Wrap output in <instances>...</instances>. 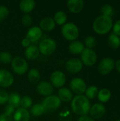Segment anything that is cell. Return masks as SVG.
Segmentation results:
<instances>
[{
	"label": "cell",
	"mask_w": 120,
	"mask_h": 121,
	"mask_svg": "<svg viewBox=\"0 0 120 121\" xmlns=\"http://www.w3.org/2000/svg\"><path fill=\"white\" fill-rule=\"evenodd\" d=\"M72 111L76 115L86 116L90 111L91 104L89 99L85 95H76L71 103Z\"/></svg>",
	"instance_id": "obj_1"
},
{
	"label": "cell",
	"mask_w": 120,
	"mask_h": 121,
	"mask_svg": "<svg viewBox=\"0 0 120 121\" xmlns=\"http://www.w3.org/2000/svg\"><path fill=\"white\" fill-rule=\"evenodd\" d=\"M112 27V20L111 17L100 15L98 16L93 23V28L95 33L100 35L108 33Z\"/></svg>",
	"instance_id": "obj_2"
},
{
	"label": "cell",
	"mask_w": 120,
	"mask_h": 121,
	"mask_svg": "<svg viewBox=\"0 0 120 121\" xmlns=\"http://www.w3.org/2000/svg\"><path fill=\"white\" fill-rule=\"evenodd\" d=\"M63 37L69 41L76 40L79 35V30L76 25L74 23L69 22L66 23L62 26L61 29Z\"/></svg>",
	"instance_id": "obj_3"
},
{
	"label": "cell",
	"mask_w": 120,
	"mask_h": 121,
	"mask_svg": "<svg viewBox=\"0 0 120 121\" xmlns=\"http://www.w3.org/2000/svg\"><path fill=\"white\" fill-rule=\"evenodd\" d=\"M40 53L43 55H50L57 49V43L52 38H45L40 41L38 45Z\"/></svg>",
	"instance_id": "obj_4"
},
{
	"label": "cell",
	"mask_w": 120,
	"mask_h": 121,
	"mask_svg": "<svg viewBox=\"0 0 120 121\" xmlns=\"http://www.w3.org/2000/svg\"><path fill=\"white\" fill-rule=\"evenodd\" d=\"M61 101L56 95H51L45 97L41 104L45 108V112L50 113L57 110L61 106Z\"/></svg>",
	"instance_id": "obj_5"
},
{
	"label": "cell",
	"mask_w": 120,
	"mask_h": 121,
	"mask_svg": "<svg viewBox=\"0 0 120 121\" xmlns=\"http://www.w3.org/2000/svg\"><path fill=\"white\" fill-rule=\"evenodd\" d=\"M11 67L16 74L22 75L27 72L28 69V64L23 57H16L12 60Z\"/></svg>",
	"instance_id": "obj_6"
},
{
	"label": "cell",
	"mask_w": 120,
	"mask_h": 121,
	"mask_svg": "<svg viewBox=\"0 0 120 121\" xmlns=\"http://www.w3.org/2000/svg\"><path fill=\"white\" fill-rule=\"evenodd\" d=\"M81 61L86 66H93L97 62V54L93 49L85 48L81 54Z\"/></svg>",
	"instance_id": "obj_7"
},
{
	"label": "cell",
	"mask_w": 120,
	"mask_h": 121,
	"mask_svg": "<svg viewBox=\"0 0 120 121\" xmlns=\"http://www.w3.org/2000/svg\"><path fill=\"white\" fill-rule=\"evenodd\" d=\"M70 88L71 89V91L77 95H83V94L85 93L87 86L83 79L80 77H75L70 82Z\"/></svg>",
	"instance_id": "obj_8"
},
{
	"label": "cell",
	"mask_w": 120,
	"mask_h": 121,
	"mask_svg": "<svg viewBox=\"0 0 120 121\" xmlns=\"http://www.w3.org/2000/svg\"><path fill=\"white\" fill-rule=\"evenodd\" d=\"M50 82L52 86L60 89L63 87L66 83V76L62 71H54L50 75Z\"/></svg>",
	"instance_id": "obj_9"
},
{
	"label": "cell",
	"mask_w": 120,
	"mask_h": 121,
	"mask_svg": "<svg viewBox=\"0 0 120 121\" xmlns=\"http://www.w3.org/2000/svg\"><path fill=\"white\" fill-rule=\"evenodd\" d=\"M115 62L113 59L110 57L103 58L99 63L98 71L103 75L108 74L115 68Z\"/></svg>",
	"instance_id": "obj_10"
},
{
	"label": "cell",
	"mask_w": 120,
	"mask_h": 121,
	"mask_svg": "<svg viewBox=\"0 0 120 121\" xmlns=\"http://www.w3.org/2000/svg\"><path fill=\"white\" fill-rule=\"evenodd\" d=\"M65 67L68 72L71 74H76L81 71L83 68V63L81 60L78 58H72L66 62Z\"/></svg>",
	"instance_id": "obj_11"
},
{
	"label": "cell",
	"mask_w": 120,
	"mask_h": 121,
	"mask_svg": "<svg viewBox=\"0 0 120 121\" xmlns=\"http://www.w3.org/2000/svg\"><path fill=\"white\" fill-rule=\"evenodd\" d=\"M14 82L13 74L8 70L0 69V86L7 88L11 86Z\"/></svg>",
	"instance_id": "obj_12"
},
{
	"label": "cell",
	"mask_w": 120,
	"mask_h": 121,
	"mask_svg": "<svg viewBox=\"0 0 120 121\" xmlns=\"http://www.w3.org/2000/svg\"><path fill=\"white\" fill-rule=\"evenodd\" d=\"M89 113L92 118L98 119L103 117L106 113V108L102 104L97 103L91 106Z\"/></svg>",
	"instance_id": "obj_13"
},
{
	"label": "cell",
	"mask_w": 120,
	"mask_h": 121,
	"mask_svg": "<svg viewBox=\"0 0 120 121\" xmlns=\"http://www.w3.org/2000/svg\"><path fill=\"white\" fill-rule=\"evenodd\" d=\"M36 91L40 95L47 97L52 95L54 91V89L50 83L47 82H41L37 85Z\"/></svg>",
	"instance_id": "obj_14"
},
{
	"label": "cell",
	"mask_w": 120,
	"mask_h": 121,
	"mask_svg": "<svg viewBox=\"0 0 120 121\" xmlns=\"http://www.w3.org/2000/svg\"><path fill=\"white\" fill-rule=\"evenodd\" d=\"M42 35V30L38 26H33L27 32L26 37L31 43L37 42Z\"/></svg>",
	"instance_id": "obj_15"
},
{
	"label": "cell",
	"mask_w": 120,
	"mask_h": 121,
	"mask_svg": "<svg viewBox=\"0 0 120 121\" xmlns=\"http://www.w3.org/2000/svg\"><path fill=\"white\" fill-rule=\"evenodd\" d=\"M69 11L73 13H80L84 6V2L83 0H69L66 3Z\"/></svg>",
	"instance_id": "obj_16"
},
{
	"label": "cell",
	"mask_w": 120,
	"mask_h": 121,
	"mask_svg": "<svg viewBox=\"0 0 120 121\" xmlns=\"http://www.w3.org/2000/svg\"><path fill=\"white\" fill-rule=\"evenodd\" d=\"M30 114L28 109L19 107L13 115V121H30Z\"/></svg>",
	"instance_id": "obj_17"
},
{
	"label": "cell",
	"mask_w": 120,
	"mask_h": 121,
	"mask_svg": "<svg viewBox=\"0 0 120 121\" xmlns=\"http://www.w3.org/2000/svg\"><path fill=\"white\" fill-rule=\"evenodd\" d=\"M58 98L63 102H69L73 99V92L68 88L62 87L58 91Z\"/></svg>",
	"instance_id": "obj_18"
},
{
	"label": "cell",
	"mask_w": 120,
	"mask_h": 121,
	"mask_svg": "<svg viewBox=\"0 0 120 121\" xmlns=\"http://www.w3.org/2000/svg\"><path fill=\"white\" fill-rule=\"evenodd\" d=\"M56 23L54 19L51 17H45L40 22V28L45 31H51L54 29Z\"/></svg>",
	"instance_id": "obj_19"
},
{
	"label": "cell",
	"mask_w": 120,
	"mask_h": 121,
	"mask_svg": "<svg viewBox=\"0 0 120 121\" xmlns=\"http://www.w3.org/2000/svg\"><path fill=\"white\" fill-rule=\"evenodd\" d=\"M35 7V2L33 0H22L19 4L21 11L25 13L29 14Z\"/></svg>",
	"instance_id": "obj_20"
},
{
	"label": "cell",
	"mask_w": 120,
	"mask_h": 121,
	"mask_svg": "<svg viewBox=\"0 0 120 121\" xmlns=\"http://www.w3.org/2000/svg\"><path fill=\"white\" fill-rule=\"evenodd\" d=\"M40 55V51L38 47L35 45H30L25 50V56L28 60H34L37 59Z\"/></svg>",
	"instance_id": "obj_21"
},
{
	"label": "cell",
	"mask_w": 120,
	"mask_h": 121,
	"mask_svg": "<svg viewBox=\"0 0 120 121\" xmlns=\"http://www.w3.org/2000/svg\"><path fill=\"white\" fill-rule=\"evenodd\" d=\"M85 49L84 45L82 42L79 40L72 41L69 45V51L74 55L81 54V52Z\"/></svg>",
	"instance_id": "obj_22"
},
{
	"label": "cell",
	"mask_w": 120,
	"mask_h": 121,
	"mask_svg": "<svg viewBox=\"0 0 120 121\" xmlns=\"http://www.w3.org/2000/svg\"><path fill=\"white\" fill-rule=\"evenodd\" d=\"M21 97L18 94L11 93L8 96V105L12 106L15 108H18L21 105Z\"/></svg>",
	"instance_id": "obj_23"
},
{
	"label": "cell",
	"mask_w": 120,
	"mask_h": 121,
	"mask_svg": "<svg viewBox=\"0 0 120 121\" xmlns=\"http://www.w3.org/2000/svg\"><path fill=\"white\" fill-rule=\"evenodd\" d=\"M28 79L30 83L37 84L40 79V74L39 70L35 68L30 69L28 73Z\"/></svg>",
	"instance_id": "obj_24"
},
{
	"label": "cell",
	"mask_w": 120,
	"mask_h": 121,
	"mask_svg": "<svg viewBox=\"0 0 120 121\" xmlns=\"http://www.w3.org/2000/svg\"><path fill=\"white\" fill-rule=\"evenodd\" d=\"M111 91L108 89H102L98 91V99L102 103L108 102L111 98Z\"/></svg>",
	"instance_id": "obj_25"
},
{
	"label": "cell",
	"mask_w": 120,
	"mask_h": 121,
	"mask_svg": "<svg viewBox=\"0 0 120 121\" xmlns=\"http://www.w3.org/2000/svg\"><path fill=\"white\" fill-rule=\"evenodd\" d=\"M53 19L56 24L59 26H63L66 23L67 21V16L65 13V12L62 11H59L55 13Z\"/></svg>",
	"instance_id": "obj_26"
},
{
	"label": "cell",
	"mask_w": 120,
	"mask_h": 121,
	"mask_svg": "<svg viewBox=\"0 0 120 121\" xmlns=\"http://www.w3.org/2000/svg\"><path fill=\"white\" fill-rule=\"evenodd\" d=\"M45 113V108L40 104H36L31 106L30 113L35 117H39Z\"/></svg>",
	"instance_id": "obj_27"
},
{
	"label": "cell",
	"mask_w": 120,
	"mask_h": 121,
	"mask_svg": "<svg viewBox=\"0 0 120 121\" xmlns=\"http://www.w3.org/2000/svg\"><path fill=\"white\" fill-rule=\"evenodd\" d=\"M108 44L114 49H117L120 46V38L117 35L112 33L108 37Z\"/></svg>",
	"instance_id": "obj_28"
},
{
	"label": "cell",
	"mask_w": 120,
	"mask_h": 121,
	"mask_svg": "<svg viewBox=\"0 0 120 121\" xmlns=\"http://www.w3.org/2000/svg\"><path fill=\"white\" fill-rule=\"evenodd\" d=\"M98 91H99V90H98V87L93 85V86H91L86 89V90L85 91V93H86L85 96L88 99H93L98 96Z\"/></svg>",
	"instance_id": "obj_29"
},
{
	"label": "cell",
	"mask_w": 120,
	"mask_h": 121,
	"mask_svg": "<svg viewBox=\"0 0 120 121\" xmlns=\"http://www.w3.org/2000/svg\"><path fill=\"white\" fill-rule=\"evenodd\" d=\"M100 11H101L102 15L111 17L114 13V9L112 6V5L109 4H105L101 7Z\"/></svg>",
	"instance_id": "obj_30"
},
{
	"label": "cell",
	"mask_w": 120,
	"mask_h": 121,
	"mask_svg": "<svg viewBox=\"0 0 120 121\" xmlns=\"http://www.w3.org/2000/svg\"><path fill=\"white\" fill-rule=\"evenodd\" d=\"M33 104V100L32 99L28 96H24L21 98V105L20 106L23 108L28 109L29 108H31Z\"/></svg>",
	"instance_id": "obj_31"
},
{
	"label": "cell",
	"mask_w": 120,
	"mask_h": 121,
	"mask_svg": "<svg viewBox=\"0 0 120 121\" xmlns=\"http://www.w3.org/2000/svg\"><path fill=\"white\" fill-rule=\"evenodd\" d=\"M12 55L8 52H0V62L3 64H9L12 62Z\"/></svg>",
	"instance_id": "obj_32"
},
{
	"label": "cell",
	"mask_w": 120,
	"mask_h": 121,
	"mask_svg": "<svg viewBox=\"0 0 120 121\" xmlns=\"http://www.w3.org/2000/svg\"><path fill=\"white\" fill-rule=\"evenodd\" d=\"M87 48L88 49H92L93 48L95 45H96V39L95 37L93 36H87L86 38H85L84 39V44Z\"/></svg>",
	"instance_id": "obj_33"
},
{
	"label": "cell",
	"mask_w": 120,
	"mask_h": 121,
	"mask_svg": "<svg viewBox=\"0 0 120 121\" xmlns=\"http://www.w3.org/2000/svg\"><path fill=\"white\" fill-rule=\"evenodd\" d=\"M33 19L30 15L29 14H25L21 18V23L25 27H29L32 24Z\"/></svg>",
	"instance_id": "obj_34"
},
{
	"label": "cell",
	"mask_w": 120,
	"mask_h": 121,
	"mask_svg": "<svg viewBox=\"0 0 120 121\" xmlns=\"http://www.w3.org/2000/svg\"><path fill=\"white\" fill-rule=\"evenodd\" d=\"M9 94L4 89H0V105L5 104L8 102Z\"/></svg>",
	"instance_id": "obj_35"
},
{
	"label": "cell",
	"mask_w": 120,
	"mask_h": 121,
	"mask_svg": "<svg viewBox=\"0 0 120 121\" xmlns=\"http://www.w3.org/2000/svg\"><path fill=\"white\" fill-rule=\"evenodd\" d=\"M9 13L8 9L5 6H0V20L5 19Z\"/></svg>",
	"instance_id": "obj_36"
},
{
	"label": "cell",
	"mask_w": 120,
	"mask_h": 121,
	"mask_svg": "<svg viewBox=\"0 0 120 121\" xmlns=\"http://www.w3.org/2000/svg\"><path fill=\"white\" fill-rule=\"evenodd\" d=\"M15 111H16V108L11 105H7L4 108V113L8 116H12V115L14 114Z\"/></svg>",
	"instance_id": "obj_37"
},
{
	"label": "cell",
	"mask_w": 120,
	"mask_h": 121,
	"mask_svg": "<svg viewBox=\"0 0 120 121\" xmlns=\"http://www.w3.org/2000/svg\"><path fill=\"white\" fill-rule=\"evenodd\" d=\"M113 32L114 34L117 36H120V19L117 20L113 25Z\"/></svg>",
	"instance_id": "obj_38"
},
{
	"label": "cell",
	"mask_w": 120,
	"mask_h": 121,
	"mask_svg": "<svg viewBox=\"0 0 120 121\" xmlns=\"http://www.w3.org/2000/svg\"><path fill=\"white\" fill-rule=\"evenodd\" d=\"M0 121H13V116H8L3 113L0 115Z\"/></svg>",
	"instance_id": "obj_39"
},
{
	"label": "cell",
	"mask_w": 120,
	"mask_h": 121,
	"mask_svg": "<svg viewBox=\"0 0 120 121\" xmlns=\"http://www.w3.org/2000/svg\"><path fill=\"white\" fill-rule=\"evenodd\" d=\"M30 44H31V42L27 38H23V40H22V41H21V45L23 47V48H28V47H29L30 45Z\"/></svg>",
	"instance_id": "obj_40"
},
{
	"label": "cell",
	"mask_w": 120,
	"mask_h": 121,
	"mask_svg": "<svg viewBox=\"0 0 120 121\" xmlns=\"http://www.w3.org/2000/svg\"><path fill=\"white\" fill-rule=\"evenodd\" d=\"M95 121L93 118H92L90 116H88L87 115L86 116H81L79 118V121Z\"/></svg>",
	"instance_id": "obj_41"
},
{
	"label": "cell",
	"mask_w": 120,
	"mask_h": 121,
	"mask_svg": "<svg viewBox=\"0 0 120 121\" xmlns=\"http://www.w3.org/2000/svg\"><path fill=\"white\" fill-rule=\"evenodd\" d=\"M115 67H116L117 70L120 73V60H118L115 62Z\"/></svg>",
	"instance_id": "obj_42"
},
{
	"label": "cell",
	"mask_w": 120,
	"mask_h": 121,
	"mask_svg": "<svg viewBox=\"0 0 120 121\" xmlns=\"http://www.w3.org/2000/svg\"><path fill=\"white\" fill-rule=\"evenodd\" d=\"M120 121V120H117V121Z\"/></svg>",
	"instance_id": "obj_43"
}]
</instances>
